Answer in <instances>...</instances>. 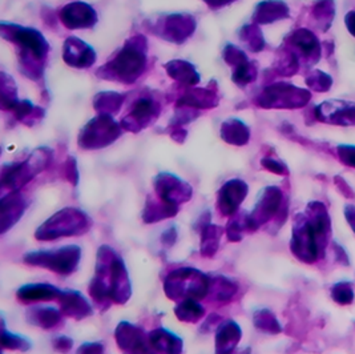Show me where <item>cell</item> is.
Wrapping results in <instances>:
<instances>
[{"mask_svg":"<svg viewBox=\"0 0 355 354\" xmlns=\"http://www.w3.org/2000/svg\"><path fill=\"white\" fill-rule=\"evenodd\" d=\"M88 293L100 312L108 310L112 304L124 305L130 301L132 285L128 269L124 260L110 245H101L97 251L95 276Z\"/></svg>","mask_w":355,"mask_h":354,"instance_id":"6da1fadb","label":"cell"},{"mask_svg":"<svg viewBox=\"0 0 355 354\" xmlns=\"http://www.w3.org/2000/svg\"><path fill=\"white\" fill-rule=\"evenodd\" d=\"M330 220L322 204H310L306 214H297L293 223L291 249L298 260L311 264L317 261L329 242Z\"/></svg>","mask_w":355,"mask_h":354,"instance_id":"7a4b0ae2","label":"cell"},{"mask_svg":"<svg viewBox=\"0 0 355 354\" xmlns=\"http://www.w3.org/2000/svg\"><path fill=\"white\" fill-rule=\"evenodd\" d=\"M209 289V276L192 267L178 268L169 272L164 280L165 296L176 303L184 300H204L208 297Z\"/></svg>","mask_w":355,"mask_h":354,"instance_id":"3957f363","label":"cell"},{"mask_svg":"<svg viewBox=\"0 0 355 354\" xmlns=\"http://www.w3.org/2000/svg\"><path fill=\"white\" fill-rule=\"evenodd\" d=\"M91 217L78 208H64L51 216L35 232L37 242H55L63 237L83 236L92 228Z\"/></svg>","mask_w":355,"mask_h":354,"instance_id":"277c9868","label":"cell"},{"mask_svg":"<svg viewBox=\"0 0 355 354\" xmlns=\"http://www.w3.org/2000/svg\"><path fill=\"white\" fill-rule=\"evenodd\" d=\"M80 260L81 248L78 245H67L52 251H33L23 256L26 265L49 269L60 276L76 272Z\"/></svg>","mask_w":355,"mask_h":354,"instance_id":"5b68a950","label":"cell"},{"mask_svg":"<svg viewBox=\"0 0 355 354\" xmlns=\"http://www.w3.org/2000/svg\"><path fill=\"white\" fill-rule=\"evenodd\" d=\"M286 212H288V208H286V205L282 204L281 191L275 187L266 188L261 194L259 203L256 204L253 212L250 214H248L249 230L256 232L259 228L270 223L275 219V226H281L279 217L284 224V221L286 220Z\"/></svg>","mask_w":355,"mask_h":354,"instance_id":"8992f818","label":"cell"},{"mask_svg":"<svg viewBox=\"0 0 355 354\" xmlns=\"http://www.w3.org/2000/svg\"><path fill=\"white\" fill-rule=\"evenodd\" d=\"M49 160H51L49 151L39 149L30 159L20 164L11 165L8 169H4L3 178H1L3 189H10L11 192H15L19 188L26 185L28 181H31L39 172L46 169Z\"/></svg>","mask_w":355,"mask_h":354,"instance_id":"52a82bcc","label":"cell"},{"mask_svg":"<svg viewBox=\"0 0 355 354\" xmlns=\"http://www.w3.org/2000/svg\"><path fill=\"white\" fill-rule=\"evenodd\" d=\"M114 339L123 354H157L148 333L132 322H120L114 329Z\"/></svg>","mask_w":355,"mask_h":354,"instance_id":"ba28073f","label":"cell"},{"mask_svg":"<svg viewBox=\"0 0 355 354\" xmlns=\"http://www.w3.org/2000/svg\"><path fill=\"white\" fill-rule=\"evenodd\" d=\"M146 65V55L137 46L130 44L123 52L117 55L111 65H108V69L112 72L119 81H135L137 76L141 75Z\"/></svg>","mask_w":355,"mask_h":354,"instance_id":"9c48e42d","label":"cell"},{"mask_svg":"<svg viewBox=\"0 0 355 354\" xmlns=\"http://www.w3.org/2000/svg\"><path fill=\"white\" fill-rule=\"evenodd\" d=\"M155 191L157 196L171 204L181 205L193 196L192 187L171 174H160L155 178Z\"/></svg>","mask_w":355,"mask_h":354,"instance_id":"30bf717a","label":"cell"},{"mask_svg":"<svg viewBox=\"0 0 355 354\" xmlns=\"http://www.w3.org/2000/svg\"><path fill=\"white\" fill-rule=\"evenodd\" d=\"M248 191V184L243 180L233 178L225 183L217 196V210L220 214L225 217H233L246 199Z\"/></svg>","mask_w":355,"mask_h":354,"instance_id":"8fae6325","label":"cell"},{"mask_svg":"<svg viewBox=\"0 0 355 354\" xmlns=\"http://www.w3.org/2000/svg\"><path fill=\"white\" fill-rule=\"evenodd\" d=\"M120 135L117 126L113 124L112 120L108 117H100L94 120L84 133L81 135L80 145L87 149L103 148L111 144L113 140Z\"/></svg>","mask_w":355,"mask_h":354,"instance_id":"7c38bea8","label":"cell"},{"mask_svg":"<svg viewBox=\"0 0 355 354\" xmlns=\"http://www.w3.org/2000/svg\"><path fill=\"white\" fill-rule=\"evenodd\" d=\"M58 301L60 304V310L63 316L73 319L76 321H81L94 314L92 305L79 290H63Z\"/></svg>","mask_w":355,"mask_h":354,"instance_id":"4fadbf2b","label":"cell"},{"mask_svg":"<svg viewBox=\"0 0 355 354\" xmlns=\"http://www.w3.org/2000/svg\"><path fill=\"white\" fill-rule=\"evenodd\" d=\"M27 201L17 191L11 192L1 199V213H0V233L4 235L17 224L20 217L27 210Z\"/></svg>","mask_w":355,"mask_h":354,"instance_id":"5bb4252c","label":"cell"},{"mask_svg":"<svg viewBox=\"0 0 355 354\" xmlns=\"http://www.w3.org/2000/svg\"><path fill=\"white\" fill-rule=\"evenodd\" d=\"M243 338L240 325L233 320L223 321L216 330V354H232Z\"/></svg>","mask_w":355,"mask_h":354,"instance_id":"9a60e30c","label":"cell"},{"mask_svg":"<svg viewBox=\"0 0 355 354\" xmlns=\"http://www.w3.org/2000/svg\"><path fill=\"white\" fill-rule=\"evenodd\" d=\"M63 290L51 284H27L17 292V298L21 304H33L40 301L59 300Z\"/></svg>","mask_w":355,"mask_h":354,"instance_id":"2e32d148","label":"cell"},{"mask_svg":"<svg viewBox=\"0 0 355 354\" xmlns=\"http://www.w3.org/2000/svg\"><path fill=\"white\" fill-rule=\"evenodd\" d=\"M240 290L239 283L233 278H229L225 276H213L210 277L209 297L211 303H216L218 305H226L236 298L237 293Z\"/></svg>","mask_w":355,"mask_h":354,"instance_id":"e0dca14e","label":"cell"},{"mask_svg":"<svg viewBox=\"0 0 355 354\" xmlns=\"http://www.w3.org/2000/svg\"><path fill=\"white\" fill-rule=\"evenodd\" d=\"M148 336L157 354H182L184 341L173 332L165 328H156Z\"/></svg>","mask_w":355,"mask_h":354,"instance_id":"ac0fdd59","label":"cell"},{"mask_svg":"<svg viewBox=\"0 0 355 354\" xmlns=\"http://www.w3.org/2000/svg\"><path fill=\"white\" fill-rule=\"evenodd\" d=\"M62 19L69 28L91 27L96 22V14L87 4L73 3L63 10Z\"/></svg>","mask_w":355,"mask_h":354,"instance_id":"d6986e66","label":"cell"},{"mask_svg":"<svg viewBox=\"0 0 355 354\" xmlns=\"http://www.w3.org/2000/svg\"><path fill=\"white\" fill-rule=\"evenodd\" d=\"M180 210V205L166 203L159 199L148 197L146 208L143 210V221L146 224H155L166 219L175 217Z\"/></svg>","mask_w":355,"mask_h":354,"instance_id":"ffe728a7","label":"cell"},{"mask_svg":"<svg viewBox=\"0 0 355 354\" xmlns=\"http://www.w3.org/2000/svg\"><path fill=\"white\" fill-rule=\"evenodd\" d=\"M11 37L26 49V53H31L35 59H42L47 53V43L44 37L33 30L19 28L17 31H12Z\"/></svg>","mask_w":355,"mask_h":354,"instance_id":"44dd1931","label":"cell"},{"mask_svg":"<svg viewBox=\"0 0 355 354\" xmlns=\"http://www.w3.org/2000/svg\"><path fill=\"white\" fill-rule=\"evenodd\" d=\"M63 320V313L62 310H58L55 307L49 306H39V307H33L27 312V321L31 325H35L42 329H55L59 326Z\"/></svg>","mask_w":355,"mask_h":354,"instance_id":"7402d4cb","label":"cell"},{"mask_svg":"<svg viewBox=\"0 0 355 354\" xmlns=\"http://www.w3.org/2000/svg\"><path fill=\"white\" fill-rule=\"evenodd\" d=\"M64 59L68 65L89 67L95 62V53L88 46L81 43V40L72 37L65 44Z\"/></svg>","mask_w":355,"mask_h":354,"instance_id":"603a6c76","label":"cell"},{"mask_svg":"<svg viewBox=\"0 0 355 354\" xmlns=\"http://www.w3.org/2000/svg\"><path fill=\"white\" fill-rule=\"evenodd\" d=\"M225 229L223 226H214V224H208L204 226L200 233H201V242H200V253L204 258H211L216 256V253L220 249V242L221 237L224 235Z\"/></svg>","mask_w":355,"mask_h":354,"instance_id":"cb8c5ba5","label":"cell"},{"mask_svg":"<svg viewBox=\"0 0 355 354\" xmlns=\"http://www.w3.org/2000/svg\"><path fill=\"white\" fill-rule=\"evenodd\" d=\"M175 314L180 321L197 323L205 316V307L197 300H184L175 307Z\"/></svg>","mask_w":355,"mask_h":354,"instance_id":"d4e9b609","label":"cell"},{"mask_svg":"<svg viewBox=\"0 0 355 354\" xmlns=\"http://www.w3.org/2000/svg\"><path fill=\"white\" fill-rule=\"evenodd\" d=\"M155 113H156V107H155L153 101L148 100V99H141L133 108L130 117H127L124 120V124L127 126V128H128V126L139 128V126L141 127L146 124Z\"/></svg>","mask_w":355,"mask_h":354,"instance_id":"484cf974","label":"cell"},{"mask_svg":"<svg viewBox=\"0 0 355 354\" xmlns=\"http://www.w3.org/2000/svg\"><path fill=\"white\" fill-rule=\"evenodd\" d=\"M193 19L188 17L184 19V17H169V20L165 24V30L166 33H171L169 39H175V40H182L184 37H187L191 33H193Z\"/></svg>","mask_w":355,"mask_h":354,"instance_id":"4316f807","label":"cell"},{"mask_svg":"<svg viewBox=\"0 0 355 354\" xmlns=\"http://www.w3.org/2000/svg\"><path fill=\"white\" fill-rule=\"evenodd\" d=\"M250 232L248 224V213H236L227 223L225 235L230 242H241L243 233Z\"/></svg>","mask_w":355,"mask_h":354,"instance_id":"83f0119b","label":"cell"},{"mask_svg":"<svg viewBox=\"0 0 355 354\" xmlns=\"http://www.w3.org/2000/svg\"><path fill=\"white\" fill-rule=\"evenodd\" d=\"M253 322L254 326L265 333H270V335H278L281 333L282 328L279 325L278 320L275 319V314L268 310V309H262V310H257L253 316Z\"/></svg>","mask_w":355,"mask_h":354,"instance_id":"f1b7e54d","label":"cell"},{"mask_svg":"<svg viewBox=\"0 0 355 354\" xmlns=\"http://www.w3.org/2000/svg\"><path fill=\"white\" fill-rule=\"evenodd\" d=\"M1 346L3 349H8V351L28 352L31 349V342L27 338L8 332L3 321L1 322Z\"/></svg>","mask_w":355,"mask_h":354,"instance_id":"f546056e","label":"cell"},{"mask_svg":"<svg viewBox=\"0 0 355 354\" xmlns=\"http://www.w3.org/2000/svg\"><path fill=\"white\" fill-rule=\"evenodd\" d=\"M223 137L230 144L243 145L248 142L249 133L239 121H230L223 128Z\"/></svg>","mask_w":355,"mask_h":354,"instance_id":"4dcf8cb0","label":"cell"},{"mask_svg":"<svg viewBox=\"0 0 355 354\" xmlns=\"http://www.w3.org/2000/svg\"><path fill=\"white\" fill-rule=\"evenodd\" d=\"M169 75L178 78V81H188V83H196L198 81V76L196 75L193 68L185 62H172L168 65Z\"/></svg>","mask_w":355,"mask_h":354,"instance_id":"1f68e13d","label":"cell"},{"mask_svg":"<svg viewBox=\"0 0 355 354\" xmlns=\"http://www.w3.org/2000/svg\"><path fill=\"white\" fill-rule=\"evenodd\" d=\"M333 298L342 305L350 304L354 298V290L350 283H339L337 285H334L333 292H331Z\"/></svg>","mask_w":355,"mask_h":354,"instance_id":"d6a6232c","label":"cell"},{"mask_svg":"<svg viewBox=\"0 0 355 354\" xmlns=\"http://www.w3.org/2000/svg\"><path fill=\"white\" fill-rule=\"evenodd\" d=\"M64 177L72 184V185H78L79 183V174H78V168H76V161L72 158H69L68 161L64 164Z\"/></svg>","mask_w":355,"mask_h":354,"instance_id":"836d02e7","label":"cell"},{"mask_svg":"<svg viewBox=\"0 0 355 354\" xmlns=\"http://www.w3.org/2000/svg\"><path fill=\"white\" fill-rule=\"evenodd\" d=\"M52 345L56 352L65 354L71 352V349L73 348V341H72V338L67 337V336H59L53 339Z\"/></svg>","mask_w":355,"mask_h":354,"instance_id":"e575fe53","label":"cell"},{"mask_svg":"<svg viewBox=\"0 0 355 354\" xmlns=\"http://www.w3.org/2000/svg\"><path fill=\"white\" fill-rule=\"evenodd\" d=\"M178 228H176V226H172L162 232L160 240H162V244L165 248H172L178 242Z\"/></svg>","mask_w":355,"mask_h":354,"instance_id":"d590c367","label":"cell"},{"mask_svg":"<svg viewBox=\"0 0 355 354\" xmlns=\"http://www.w3.org/2000/svg\"><path fill=\"white\" fill-rule=\"evenodd\" d=\"M104 345L101 342H85L79 346L76 354H104Z\"/></svg>","mask_w":355,"mask_h":354,"instance_id":"8d00e7d4","label":"cell"},{"mask_svg":"<svg viewBox=\"0 0 355 354\" xmlns=\"http://www.w3.org/2000/svg\"><path fill=\"white\" fill-rule=\"evenodd\" d=\"M262 165H263L266 169H269V171H272V172H275V174H278V175H285V172H286L285 167L281 165V164L277 162V161L263 160L262 161Z\"/></svg>","mask_w":355,"mask_h":354,"instance_id":"74e56055","label":"cell"},{"mask_svg":"<svg viewBox=\"0 0 355 354\" xmlns=\"http://www.w3.org/2000/svg\"><path fill=\"white\" fill-rule=\"evenodd\" d=\"M221 322H223V319H221L218 314H211L209 319H208L207 321L204 322V325H202L201 330H210L211 325H213V326H216V325H220Z\"/></svg>","mask_w":355,"mask_h":354,"instance_id":"f35d334b","label":"cell"},{"mask_svg":"<svg viewBox=\"0 0 355 354\" xmlns=\"http://www.w3.org/2000/svg\"><path fill=\"white\" fill-rule=\"evenodd\" d=\"M346 217H347V221L350 223V226L355 232V208H353V207L346 208Z\"/></svg>","mask_w":355,"mask_h":354,"instance_id":"ab89813d","label":"cell"},{"mask_svg":"<svg viewBox=\"0 0 355 354\" xmlns=\"http://www.w3.org/2000/svg\"><path fill=\"white\" fill-rule=\"evenodd\" d=\"M208 3H209L210 6L213 7H218V6H223V4H226V3H229V1H233V0H207Z\"/></svg>","mask_w":355,"mask_h":354,"instance_id":"60d3db41","label":"cell"},{"mask_svg":"<svg viewBox=\"0 0 355 354\" xmlns=\"http://www.w3.org/2000/svg\"><path fill=\"white\" fill-rule=\"evenodd\" d=\"M232 354H252V349L246 348V349H241V351H234Z\"/></svg>","mask_w":355,"mask_h":354,"instance_id":"b9f144b4","label":"cell"}]
</instances>
